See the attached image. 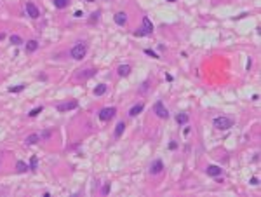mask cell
Masks as SVG:
<instances>
[{
    "label": "cell",
    "mask_w": 261,
    "mask_h": 197,
    "mask_svg": "<svg viewBox=\"0 0 261 197\" xmlns=\"http://www.w3.org/2000/svg\"><path fill=\"white\" fill-rule=\"evenodd\" d=\"M85 54H87V45H85V42H77L70 51V56L73 58V59H84Z\"/></svg>",
    "instance_id": "6da1fadb"
},
{
    "label": "cell",
    "mask_w": 261,
    "mask_h": 197,
    "mask_svg": "<svg viewBox=\"0 0 261 197\" xmlns=\"http://www.w3.org/2000/svg\"><path fill=\"white\" fill-rule=\"evenodd\" d=\"M233 126V120H232L230 117H216L214 119V127L216 129H219V131H226V129H230V127Z\"/></svg>",
    "instance_id": "7a4b0ae2"
},
{
    "label": "cell",
    "mask_w": 261,
    "mask_h": 197,
    "mask_svg": "<svg viewBox=\"0 0 261 197\" xmlns=\"http://www.w3.org/2000/svg\"><path fill=\"white\" fill-rule=\"evenodd\" d=\"M153 112H155V115L160 117V119H169V112H167V108L164 106L162 101H157L153 105Z\"/></svg>",
    "instance_id": "3957f363"
},
{
    "label": "cell",
    "mask_w": 261,
    "mask_h": 197,
    "mask_svg": "<svg viewBox=\"0 0 261 197\" xmlns=\"http://www.w3.org/2000/svg\"><path fill=\"white\" fill-rule=\"evenodd\" d=\"M79 106V103H77V100H68L65 101V103H58L56 105V110L58 112H68V110H73Z\"/></svg>",
    "instance_id": "277c9868"
},
{
    "label": "cell",
    "mask_w": 261,
    "mask_h": 197,
    "mask_svg": "<svg viewBox=\"0 0 261 197\" xmlns=\"http://www.w3.org/2000/svg\"><path fill=\"white\" fill-rule=\"evenodd\" d=\"M115 114H117V108H113V106H106V108H103L97 115H99V119H101V120H105V122H106V120H110L111 117H115Z\"/></svg>",
    "instance_id": "5b68a950"
},
{
    "label": "cell",
    "mask_w": 261,
    "mask_h": 197,
    "mask_svg": "<svg viewBox=\"0 0 261 197\" xmlns=\"http://www.w3.org/2000/svg\"><path fill=\"white\" fill-rule=\"evenodd\" d=\"M162 171H164V162L160 159H155L150 164V175H160Z\"/></svg>",
    "instance_id": "8992f818"
},
{
    "label": "cell",
    "mask_w": 261,
    "mask_h": 197,
    "mask_svg": "<svg viewBox=\"0 0 261 197\" xmlns=\"http://www.w3.org/2000/svg\"><path fill=\"white\" fill-rule=\"evenodd\" d=\"M26 12H28V16H30V18H33V19H37V18L40 16L38 7H37L33 2H28V4H26Z\"/></svg>",
    "instance_id": "52a82bcc"
},
{
    "label": "cell",
    "mask_w": 261,
    "mask_h": 197,
    "mask_svg": "<svg viewBox=\"0 0 261 197\" xmlns=\"http://www.w3.org/2000/svg\"><path fill=\"white\" fill-rule=\"evenodd\" d=\"M143 30H145L146 35H148V33H153V25H151L148 16H143Z\"/></svg>",
    "instance_id": "ba28073f"
},
{
    "label": "cell",
    "mask_w": 261,
    "mask_h": 197,
    "mask_svg": "<svg viewBox=\"0 0 261 197\" xmlns=\"http://www.w3.org/2000/svg\"><path fill=\"white\" fill-rule=\"evenodd\" d=\"M205 173H207L209 176H214V178H216V176L221 175V167H219V166H207Z\"/></svg>",
    "instance_id": "9c48e42d"
},
{
    "label": "cell",
    "mask_w": 261,
    "mask_h": 197,
    "mask_svg": "<svg viewBox=\"0 0 261 197\" xmlns=\"http://www.w3.org/2000/svg\"><path fill=\"white\" fill-rule=\"evenodd\" d=\"M115 23L119 26H125V23H127V16L125 12H117L115 14Z\"/></svg>",
    "instance_id": "30bf717a"
},
{
    "label": "cell",
    "mask_w": 261,
    "mask_h": 197,
    "mask_svg": "<svg viewBox=\"0 0 261 197\" xmlns=\"http://www.w3.org/2000/svg\"><path fill=\"white\" fill-rule=\"evenodd\" d=\"M143 108H145V105H143V103H137V105H134L133 108L129 110V115H131V117H136V115H139L143 112Z\"/></svg>",
    "instance_id": "8fae6325"
},
{
    "label": "cell",
    "mask_w": 261,
    "mask_h": 197,
    "mask_svg": "<svg viewBox=\"0 0 261 197\" xmlns=\"http://www.w3.org/2000/svg\"><path fill=\"white\" fill-rule=\"evenodd\" d=\"M38 49V42L37 40H28L26 42V53H35Z\"/></svg>",
    "instance_id": "7c38bea8"
},
{
    "label": "cell",
    "mask_w": 261,
    "mask_h": 197,
    "mask_svg": "<svg viewBox=\"0 0 261 197\" xmlns=\"http://www.w3.org/2000/svg\"><path fill=\"white\" fill-rule=\"evenodd\" d=\"M117 72H119L120 77H127V75L131 73V66H129V65H120Z\"/></svg>",
    "instance_id": "4fadbf2b"
},
{
    "label": "cell",
    "mask_w": 261,
    "mask_h": 197,
    "mask_svg": "<svg viewBox=\"0 0 261 197\" xmlns=\"http://www.w3.org/2000/svg\"><path fill=\"white\" fill-rule=\"evenodd\" d=\"M38 141H40V136L38 134H30L26 140H25V143H26V145H35V143H38Z\"/></svg>",
    "instance_id": "5bb4252c"
},
{
    "label": "cell",
    "mask_w": 261,
    "mask_h": 197,
    "mask_svg": "<svg viewBox=\"0 0 261 197\" xmlns=\"http://www.w3.org/2000/svg\"><path fill=\"white\" fill-rule=\"evenodd\" d=\"M105 92H106V84H99L97 87H94V94L96 96H103Z\"/></svg>",
    "instance_id": "9a60e30c"
},
{
    "label": "cell",
    "mask_w": 261,
    "mask_h": 197,
    "mask_svg": "<svg viewBox=\"0 0 261 197\" xmlns=\"http://www.w3.org/2000/svg\"><path fill=\"white\" fill-rule=\"evenodd\" d=\"M124 129H125V124H124V122H119V124H117V127H115V138H120V136H122V133H124Z\"/></svg>",
    "instance_id": "2e32d148"
},
{
    "label": "cell",
    "mask_w": 261,
    "mask_h": 197,
    "mask_svg": "<svg viewBox=\"0 0 261 197\" xmlns=\"http://www.w3.org/2000/svg\"><path fill=\"white\" fill-rule=\"evenodd\" d=\"M16 169H18V173H26L30 167H28L23 161H18V164H16Z\"/></svg>",
    "instance_id": "e0dca14e"
},
{
    "label": "cell",
    "mask_w": 261,
    "mask_h": 197,
    "mask_svg": "<svg viewBox=\"0 0 261 197\" xmlns=\"http://www.w3.org/2000/svg\"><path fill=\"white\" fill-rule=\"evenodd\" d=\"M176 122L178 124H186L188 122V115L186 114H178L176 115Z\"/></svg>",
    "instance_id": "ac0fdd59"
},
{
    "label": "cell",
    "mask_w": 261,
    "mask_h": 197,
    "mask_svg": "<svg viewBox=\"0 0 261 197\" xmlns=\"http://www.w3.org/2000/svg\"><path fill=\"white\" fill-rule=\"evenodd\" d=\"M68 4H70V0H54V5H56L58 9H65Z\"/></svg>",
    "instance_id": "d6986e66"
},
{
    "label": "cell",
    "mask_w": 261,
    "mask_h": 197,
    "mask_svg": "<svg viewBox=\"0 0 261 197\" xmlns=\"http://www.w3.org/2000/svg\"><path fill=\"white\" fill-rule=\"evenodd\" d=\"M42 110H44V106L40 105V106H37V108H33V110H31V112H30L28 115H30V117H37V115H38L40 112H42Z\"/></svg>",
    "instance_id": "ffe728a7"
},
{
    "label": "cell",
    "mask_w": 261,
    "mask_h": 197,
    "mask_svg": "<svg viewBox=\"0 0 261 197\" xmlns=\"http://www.w3.org/2000/svg\"><path fill=\"white\" fill-rule=\"evenodd\" d=\"M11 42H12L14 45L23 44V40H21V37H19V35H11Z\"/></svg>",
    "instance_id": "44dd1931"
},
{
    "label": "cell",
    "mask_w": 261,
    "mask_h": 197,
    "mask_svg": "<svg viewBox=\"0 0 261 197\" xmlns=\"http://www.w3.org/2000/svg\"><path fill=\"white\" fill-rule=\"evenodd\" d=\"M30 169H31V171H37V157H31V161H30Z\"/></svg>",
    "instance_id": "7402d4cb"
},
{
    "label": "cell",
    "mask_w": 261,
    "mask_h": 197,
    "mask_svg": "<svg viewBox=\"0 0 261 197\" xmlns=\"http://www.w3.org/2000/svg\"><path fill=\"white\" fill-rule=\"evenodd\" d=\"M25 89V84H21V86H18V87H9V91L11 92H19V91H23Z\"/></svg>",
    "instance_id": "603a6c76"
},
{
    "label": "cell",
    "mask_w": 261,
    "mask_h": 197,
    "mask_svg": "<svg viewBox=\"0 0 261 197\" xmlns=\"http://www.w3.org/2000/svg\"><path fill=\"white\" fill-rule=\"evenodd\" d=\"M145 53H146V54H148V56H153V58H155V59H159V58H160V56H159V54H157V53H153V51H151V49H146Z\"/></svg>",
    "instance_id": "cb8c5ba5"
},
{
    "label": "cell",
    "mask_w": 261,
    "mask_h": 197,
    "mask_svg": "<svg viewBox=\"0 0 261 197\" xmlns=\"http://www.w3.org/2000/svg\"><path fill=\"white\" fill-rule=\"evenodd\" d=\"M143 35H146V33H145V30H143V28H137V30L134 31V37H143Z\"/></svg>",
    "instance_id": "d4e9b609"
},
{
    "label": "cell",
    "mask_w": 261,
    "mask_h": 197,
    "mask_svg": "<svg viewBox=\"0 0 261 197\" xmlns=\"http://www.w3.org/2000/svg\"><path fill=\"white\" fill-rule=\"evenodd\" d=\"M97 18H99V12H92V16H91V23H94Z\"/></svg>",
    "instance_id": "484cf974"
},
{
    "label": "cell",
    "mask_w": 261,
    "mask_h": 197,
    "mask_svg": "<svg viewBox=\"0 0 261 197\" xmlns=\"http://www.w3.org/2000/svg\"><path fill=\"white\" fill-rule=\"evenodd\" d=\"M108 192H110V183H106V185H105V187H103V194H105V195H106Z\"/></svg>",
    "instance_id": "4316f807"
},
{
    "label": "cell",
    "mask_w": 261,
    "mask_h": 197,
    "mask_svg": "<svg viewBox=\"0 0 261 197\" xmlns=\"http://www.w3.org/2000/svg\"><path fill=\"white\" fill-rule=\"evenodd\" d=\"M49 136H51V131H45V133H42V136H40V138H42V140H47Z\"/></svg>",
    "instance_id": "83f0119b"
},
{
    "label": "cell",
    "mask_w": 261,
    "mask_h": 197,
    "mask_svg": "<svg viewBox=\"0 0 261 197\" xmlns=\"http://www.w3.org/2000/svg\"><path fill=\"white\" fill-rule=\"evenodd\" d=\"M249 183H251V185H258V183H259V180H258V178H251V180H249Z\"/></svg>",
    "instance_id": "f1b7e54d"
},
{
    "label": "cell",
    "mask_w": 261,
    "mask_h": 197,
    "mask_svg": "<svg viewBox=\"0 0 261 197\" xmlns=\"http://www.w3.org/2000/svg\"><path fill=\"white\" fill-rule=\"evenodd\" d=\"M169 147H171V150H176V148H178V143H176V141H173Z\"/></svg>",
    "instance_id": "f546056e"
},
{
    "label": "cell",
    "mask_w": 261,
    "mask_h": 197,
    "mask_svg": "<svg viewBox=\"0 0 261 197\" xmlns=\"http://www.w3.org/2000/svg\"><path fill=\"white\" fill-rule=\"evenodd\" d=\"M87 2H94V0H87Z\"/></svg>",
    "instance_id": "4dcf8cb0"
},
{
    "label": "cell",
    "mask_w": 261,
    "mask_h": 197,
    "mask_svg": "<svg viewBox=\"0 0 261 197\" xmlns=\"http://www.w3.org/2000/svg\"><path fill=\"white\" fill-rule=\"evenodd\" d=\"M169 2H174V0H169Z\"/></svg>",
    "instance_id": "1f68e13d"
}]
</instances>
